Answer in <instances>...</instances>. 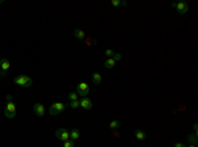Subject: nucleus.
I'll return each mask as SVG.
<instances>
[{"label":"nucleus","instance_id":"3","mask_svg":"<svg viewBox=\"0 0 198 147\" xmlns=\"http://www.w3.org/2000/svg\"><path fill=\"white\" fill-rule=\"evenodd\" d=\"M55 136H57L60 141L66 142L70 139V131H69L67 127H60L55 130Z\"/></svg>","mask_w":198,"mask_h":147},{"label":"nucleus","instance_id":"17","mask_svg":"<svg viewBox=\"0 0 198 147\" xmlns=\"http://www.w3.org/2000/svg\"><path fill=\"white\" fill-rule=\"evenodd\" d=\"M69 106H70L71 109H77V108H79V100H75V101H70Z\"/></svg>","mask_w":198,"mask_h":147},{"label":"nucleus","instance_id":"19","mask_svg":"<svg viewBox=\"0 0 198 147\" xmlns=\"http://www.w3.org/2000/svg\"><path fill=\"white\" fill-rule=\"evenodd\" d=\"M63 147H74V141L69 139V141L63 142Z\"/></svg>","mask_w":198,"mask_h":147},{"label":"nucleus","instance_id":"25","mask_svg":"<svg viewBox=\"0 0 198 147\" xmlns=\"http://www.w3.org/2000/svg\"><path fill=\"white\" fill-rule=\"evenodd\" d=\"M7 101H12V96H11V94L7 96Z\"/></svg>","mask_w":198,"mask_h":147},{"label":"nucleus","instance_id":"22","mask_svg":"<svg viewBox=\"0 0 198 147\" xmlns=\"http://www.w3.org/2000/svg\"><path fill=\"white\" fill-rule=\"evenodd\" d=\"M112 58H114V59L116 60V62H118V60H120V59H121V55L119 54V52H115V55H114Z\"/></svg>","mask_w":198,"mask_h":147},{"label":"nucleus","instance_id":"15","mask_svg":"<svg viewBox=\"0 0 198 147\" xmlns=\"http://www.w3.org/2000/svg\"><path fill=\"white\" fill-rule=\"evenodd\" d=\"M186 139H187V142H189L190 144H194V146H197V142H198L197 135H193V134H189Z\"/></svg>","mask_w":198,"mask_h":147},{"label":"nucleus","instance_id":"13","mask_svg":"<svg viewBox=\"0 0 198 147\" xmlns=\"http://www.w3.org/2000/svg\"><path fill=\"white\" fill-rule=\"evenodd\" d=\"M115 64H116V60L114 59V58H108V59L104 62V67L108 68V70H110V68H114Z\"/></svg>","mask_w":198,"mask_h":147},{"label":"nucleus","instance_id":"21","mask_svg":"<svg viewBox=\"0 0 198 147\" xmlns=\"http://www.w3.org/2000/svg\"><path fill=\"white\" fill-rule=\"evenodd\" d=\"M111 5H112V7H119V5H120V0H112V1H111Z\"/></svg>","mask_w":198,"mask_h":147},{"label":"nucleus","instance_id":"14","mask_svg":"<svg viewBox=\"0 0 198 147\" xmlns=\"http://www.w3.org/2000/svg\"><path fill=\"white\" fill-rule=\"evenodd\" d=\"M74 37H75L77 39H81L82 41V39H84L86 36H84V32L82 30V29H75V30H74Z\"/></svg>","mask_w":198,"mask_h":147},{"label":"nucleus","instance_id":"7","mask_svg":"<svg viewBox=\"0 0 198 147\" xmlns=\"http://www.w3.org/2000/svg\"><path fill=\"white\" fill-rule=\"evenodd\" d=\"M9 68H11V62L7 59V58H3V59H0V75L5 76Z\"/></svg>","mask_w":198,"mask_h":147},{"label":"nucleus","instance_id":"11","mask_svg":"<svg viewBox=\"0 0 198 147\" xmlns=\"http://www.w3.org/2000/svg\"><path fill=\"white\" fill-rule=\"evenodd\" d=\"M69 131H70V139H71V141H77V139H79V136H81V133H79L78 129L73 127L71 130H69Z\"/></svg>","mask_w":198,"mask_h":147},{"label":"nucleus","instance_id":"5","mask_svg":"<svg viewBox=\"0 0 198 147\" xmlns=\"http://www.w3.org/2000/svg\"><path fill=\"white\" fill-rule=\"evenodd\" d=\"M4 116L7 118H15L16 117V105L12 101H8L4 109Z\"/></svg>","mask_w":198,"mask_h":147},{"label":"nucleus","instance_id":"24","mask_svg":"<svg viewBox=\"0 0 198 147\" xmlns=\"http://www.w3.org/2000/svg\"><path fill=\"white\" fill-rule=\"evenodd\" d=\"M174 147H186L184 143H180V142H177V143H174Z\"/></svg>","mask_w":198,"mask_h":147},{"label":"nucleus","instance_id":"8","mask_svg":"<svg viewBox=\"0 0 198 147\" xmlns=\"http://www.w3.org/2000/svg\"><path fill=\"white\" fill-rule=\"evenodd\" d=\"M79 106L83 108L84 110H89L92 108V100H90L89 97H82L79 100Z\"/></svg>","mask_w":198,"mask_h":147},{"label":"nucleus","instance_id":"2","mask_svg":"<svg viewBox=\"0 0 198 147\" xmlns=\"http://www.w3.org/2000/svg\"><path fill=\"white\" fill-rule=\"evenodd\" d=\"M65 108H66L65 104H62V102H55V104L50 105L49 114L50 116H58V114H61V113L65 110Z\"/></svg>","mask_w":198,"mask_h":147},{"label":"nucleus","instance_id":"9","mask_svg":"<svg viewBox=\"0 0 198 147\" xmlns=\"http://www.w3.org/2000/svg\"><path fill=\"white\" fill-rule=\"evenodd\" d=\"M33 112L36 116H38V117H42V116L45 114V106L41 104V102H36V104L33 105Z\"/></svg>","mask_w":198,"mask_h":147},{"label":"nucleus","instance_id":"27","mask_svg":"<svg viewBox=\"0 0 198 147\" xmlns=\"http://www.w3.org/2000/svg\"><path fill=\"white\" fill-rule=\"evenodd\" d=\"M186 147H197V146H194V144H189V146H186Z\"/></svg>","mask_w":198,"mask_h":147},{"label":"nucleus","instance_id":"10","mask_svg":"<svg viewBox=\"0 0 198 147\" xmlns=\"http://www.w3.org/2000/svg\"><path fill=\"white\" fill-rule=\"evenodd\" d=\"M133 135H135V138L139 139V141H144V139L147 138V134L143 130H140V129H136V130L133 131Z\"/></svg>","mask_w":198,"mask_h":147},{"label":"nucleus","instance_id":"20","mask_svg":"<svg viewBox=\"0 0 198 147\" xmlns=\"http://www.w3.org/2000/svg\"><path fill=\"white\" fill-rule=\"evenodd\" d=\"M106 55H107L108 58H112L114 55H115V51H114L112 49H107L106 50Z\"/></svg>","mask_w":198,"mask_h":147},{"label":"nucleus","instance_id":"18","mask_svg":"<svg viewBox=\"0 0 198 147\" xmlns=\"http://www.w3.org/2000/svg\"><path fill=\"white\" fill-rule=\"evenodd\" d=\"M69 100L70 101H75V100H78V94H77V92L74 93V92H70L69 93Z\"/></svg>","mask_w":198,"mask_h":147},{"label":"nucleus","instance_id":"12","mask_svg":"<svg viewBox=\"0 0 198 147\" xmlns=\"http://www.w3.org/2000/svg\"><path fill=\"white\" fill-rule=\"evenodd\" d=\"M91 80L94 84H100L102 83V75H100L99 72H94L91 76Z\"/></svg>","mask_w":198,"mask_h":147},{"label":"nucleus","instance_id":"6","mask_svg":"<svg viewBox=\"0 0 198 147\" xmlns=\"http://www.w3.org/2000/svg\"><path fill=\"white\" fill-rule=\"evenodd\" d=\"M89 92H90V88H89V85H87L86 83H83V81H82V83L77 84V94H78V96L87 97Z\"/></svg>","mask_w":198,"mask_h":147},{"label":"nucleus","instance_id":"4","mask_svg":"<svg viewBox=\"0 0 198 147\" xmlns=\"http://www.w3.org/2000/svg\"><path fill=\"white\" fill-rule=\"evenodd\" d=\"M172 7L180 13V15H185V13L189 12V4L186 1H178V3H173Z\"/></svg>","mask_w":198,"mask_h":147},{"label":"nucleus","instance_id":"23","mask_svg":"<svg viewBox=\"0 0 198 147\" xmlns=\"http://www.w3.org/2000/svg\"><path fill=\"white\" fill-rule=\"evenodd\" d=\"M193 129H194V135H197V134H198V125H197V123H194V125H193Z\"/></svg>","mask_w":198,"mask_h":147},{"label":"nucleus","instance_id":"16","mask_svg":"<svg viewBox=\"0 0 198 147\" xmlns=\"http://www.w3.org/2000/svg\"><path fill=\"white\" fill-rule=\"evenodd\" d=\"M110 129L111 130H115V129H118L119 126H120V121H118V120H114V121H111L110 122Z\"/></svg>","mask_w":198,"mask_h":147},{"label":"nucleus","instance_id":"26","mask_svg":"<svg viewBox=\"0 0 198 147\" xmlns=\"http://www.w3.org/2000/svg\"><path fill=\"white\" fill-rule=\"evenodd\" d=\"M120 5H123V7H127V1H120Z\"/></svg>","mask_w":198,"mask_h":147},{"label":"nucleus","instance_id":"1","mask_svg":"<svg viewBox=\"0 0 198 147\" xmlns=\"http://www.w3.org/2000/svg\"><path fill=\"white\" fill-rule=\"evenodd\" d=\"M13 83L17 84V85L24 87V88H29V87H32V84H33V80H32V78L28 75H18V76H16V78H13Z\"/></svg>","mask_w":198,"mask_h":147}]
</instances>
